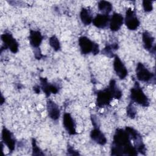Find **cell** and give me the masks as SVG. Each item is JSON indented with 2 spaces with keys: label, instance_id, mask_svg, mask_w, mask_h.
<instances>
[{
  "label": "cell",
  "instance_id": "cell-1",
  "mask_svg": "<svg viewBox=\"0 0 156 156\" xmlns=\"http://www.w3.org/2000/svg\"><path fill=\"white\" fill-rule=\"evenodd\" d=\"M136 151L129 133L126 129H117L113 135L111 147L112 155H136Z\"/></svg>",
  "mask_w": 156,
  "mask_h": 156
},
{
  "label": "cell",
  "instance_id": "cell-2",
  "mask_svg": "<svg viewBox=\"0 0 156 156\" xmlns=\"http://www.w3.org/2000/svg\"><path fill=\"white\" fill-rule=\"evenodd\" d=\"M130 99L132 102L143 107H148L149 105V101L148 98L143 92L140 87L138 82H135L133 88L130 89Z\"/></svg>",
  "mask_w": 156,
  "mask_h": 156
},
{
  "label": "cell",
  "instance_id": "cell-3",
  "mask_svg": "<svg viewBox=\"0 0 156 156\" xmlns=\"http://www.w3.org/2000/svg\"><path fill=\"white\" fill-rule=\"evenodd\" d=\"M79 45L82 54L91 52L93 55H96L99 52V45L87 37L82 36L79 38Z\"/></svg>",
  "mask_w": 156,
  "mask_h": 156
},
{
  "label": "cell",
  "instance_id": "cell-4",
  "mask_svg": "<svg viewBox=\"0 0 156 156\" xmlns=\"http://www.w3.org/2000/svg\"><path fill=\"white\" fill-rule=\"evenodd\" d=\"M113 98V93L112 87L109 85L104 90L97 92V98L96 101V105L100 108L108 105Z\"/></svg>",
  "mask_w": 156,
  "mask_h": 156
},
{
  "label": "cell",
  "instance_id": "cell-5",
  "mask_svg": "<svg viewBox=\"0 0 156 156\" xmlns=\"http://www.w3.org/2000/svg\"><path fill=\"white\" fill-rule=\"evenodd\" d=\"M127 132L129 133L130 138L132 141H133L134 146L138 152L141 153V154L145 155L146 152V148L145 145L143 142L142 137L141 135L136 131L135 129H134L132 127H126L125 129Z\"/></svg>",
  "mask_w": 156,
  "mask_h": 156
},
{
  "label": "cell",
  "instance_id": "cell-6",
  "mask_svg": "<svg viewBox=\"0 0 156 156\" xmlns=\"http://www.w3.org/2000/svg\"><path fill=\"white\" fill-rule=\"evenodd\" d=\"M136 76L138 80L143 82H150L152 79H155L154 74L149 71L142 63H138L137 64Z\"/></svg>",
  "mask_w": 156,
  "mask_h": 156
},
{
  "label": "cell",
  "instance_id": "cell-7",
  "mask_svg": "<svg viewBox=\"0 0 156 156\" xmlns=\"http://www.w3.org/2000/svg\"><path fill=\"white\" fill-rule=\"evenodd\" d=\"M124 23L127 27L131 30H136L140 26V21L136 16V13L131 8H128L126 12Z\"/></svg>",
  "mask_w": 156,
  "mask_h": 156
},
{
  "label": "cell",
  "instance_id": "cell-8",
  "mask_svg": "<svg viewBox=\"0 0 156 156\" xmlns=\"http://www.w3.org/2000/svg\"><path fill=\"white\" fill-rule=\"evenodd\" d=\"M1 40L5 44V48H8L12 53H16L18 51V43L10 33L5 32L1 35Z\"/></svg>",
  "mask_w": 156,
  "mask_h": 156
},
{
  "label": "cell",
  "instance_id": "cell-9",
  "mask_svg": "<svg viewBox=\"0 0 156 156\" xmlns=\"http://www.w3.org/2000/svg\"><path fill=\"white\" fill-rule=\"evenodd\" d=\"M113 68L116 74L119 77L120 79H124L127 76L128 72L126 67L122 62L119 57L116 55L114 56Z\"/></svg>",
  "mask_w": 156,
  "mask_h": 156
},
{
  "label": "cell",
  "instance_id": "cell-10",
  "mask_svg": "<svg viewBox=\"0 0 156 156\" xmlns=\"http://www.w3.org/2000/svg\"><path fill=\"white\" fill-rule=\"evenodd\" d=\"M2 140L10 151L15 149L16 144L15 137L13 133L5 127H4L2 130Z\"/></svg>",
  "mask_w": 156,
  "mask_h": 156
},
{
  "label": "cell",
  "instance_id": "cell-11",
  "mask_svg": "<svg viewBox=\"0 0 156 156\" xmlns=\"http://www.w3.org/2000/svg\"><path fill=\"white\" fill-rule=\"evenodd\" d=\"M63 124L65 129L69 135H73L77 133L76 130V123L70 113H64L63 116Z\"/></svg>",
  "mask_w": 156,
  "mask_h": 156
},
{
  "label": "cell",
  "instance_id": "cell-12",
  "mask_svg": "<svg viewBox=\"0 0 156 156\" xmlns=\"http://www.w3.org/2000/svg\"><path fill=\"white\" fill-rule=\"evenodd\" d=\"M124 23V18L122 15L114 12L110 20L109 27L112 31L116 32L120 29Z\"/></svg>",
  "mask_w": 156,
  "mask_h": 156
},
{
  "label": "cell",
  "instance_id": "cell-13",
  "mask_svg": "<svg viewBox=\"0 0 156 156\" xmlns=\"http://www.w3.org/2000/svg\"><path fill=\"white\" fill-rule=\"evenodd\" d=\"M46 107L49 117L52 120H57L59 118L60 115V110L58 105L54 102L51 100H48Z\"/></svg>",
  "mask_w": 156,
  "mask_h": 156
},
{
  "label": "cell",
  "instance_id": "cell-14",
  "mask_svg": "<svg viewBox=\"0 0 156 156\" xmlns=\"http://www.w3.org/2000/svg\"><path fill=\"white\" fill-rule=\"evenodd\" d=\"M110 16L104 14H97V15L93 19V24L94 26L99 29H105L109 26Z\"/></svg>",
  "mask_w": 156,
  "mask_h": 156
},
{
  "label": "cell",
  "instance_id": "cell-15",
  "mask_svg": "<svg viewBox=\"0 0 156 156\" xmlns=\"http://www.w3.org/2000/svg\"><path fill=\"white\" fill-rule=\"evenodd\" d=\"M41 82V88L45 93L46 97L50 96L51 93L56 94L58 91V87L53 84L49 83L46 78L40 77V79Z\"/></svg>",
  "mask_w": 156,
  "mask_h": 156
},
{
  "label": "cell",
  "instance_id": "cell-16",
  "mask_svg": "<svg viewBox=\"0 0 156 156\" xmlns=\"http://www.w3.org/2000/svg\"><path fill=\"white\" fill-rule=\"evenodd\" d=\"M29 38L30 45L34 48H38L43 39V37L40 32L34 30H30Z\"/></svg>",
  "mask_w": 156,
  "mask_h": 156
},
{
  "label": "cell",
  "instance_id": "cell-17",
  "mask_svg": "<svg viewBox=\"0 0 156 156\" xmlns=\"http://www.w3.org/2000/svg\"><path fill=\"white\" fill-rule=\"evenodd\" d=\"M90 137L94 142L100 145H104L107 143L106 137L99 127H94L90 132Z\"/></svg>",
  "mask_w": 156,
  "mask_h": 156
},
{
  "label": "cell",
  "instance_id": "cell-18",
  "mask_svg": "<svg viewBox=\"0 0 156 156\" xmlns=\"http://www.w3.org/2000/svg\"><path fill=\"white\" fill-rule=\"evenodd\" d=\"M142 40L144 48L152 52V49L155 51V45H154V38L147 31H144L142 34Z\"/></svg>",
  "mask_w": 156,
  "mask_h": 156
},
{
  "label": "cell",
  "instance_id": "cell-19",
  "mask_svg": "<svg viewBox=\"0 0 156 156\" xmlns=\"http://www.w3.org/2000/svg\"><path fill=\"white\" fill-rule=\"evenodd\" d=\"M80 18L82 23L85 25H89L93 21V14L90 10L87 8H82L80 12Z\"/></svg>",
  "mask_w": 156,
  "mask_h": 156
},
{
  "label": "cell",
  "instance_id": "cell-20",
  "mask_svg": "<svg viewBox=\"0 0 156 156\" xmlns=\"http://www.w3.org/2000/svg\"><path fill=\"white\" fill-rule=\"evenodd\" d=\"M98 9L104 15H108L112 10L113 7L112 4L106 1H101L98 2Z\"/></svg>",
  "mask_w": 156,
  "mask_h": 156
},
{
  "label": "cell",
  "instance_id": "cell-21",
  "mask_svg": "<svg viewBox=\"0 0 156 156\" xmlns=\"http://www.w3.org/2000/svg\"><path fill=\"white\" fill-rule=\"evenodd\" d=\"M118 44L116 43H114L112 44H107L105 47L102 49V53L108 57H114L115 55L113 53V51L118 49Z\"/></svg>",
  "mask_w": 156,
  "mask_h": 156
},
{
  "label": "cell",
  "instance_id": "cell-22",
  "mask_svg": "<svg viewBox=\"0 0 156 156\" xmlns=\"http://www.w3.org/2000/svg\"><path fill=\"white\" fill-rule=\"evenodd\" d=\"M49 43L50 46L53 48L55 51H58L60 49V43L58 39L55 36L53 35L49 39Z\"/></svg>",
  "mask_w": 156,
  "mask_h": 156
},
{
  "label": "cell",
  "instance_id": "cell-23",
  "mask_svg": "<svg viewBox=\"0 0 156 156\" xmlns=\"http://www.w3.org/2000/svg\"><path fill=\"white\" fill-rule=\"evenodd\" d=\"M126 112H127V115L130 118L133 119L135 117L136 113V110L132 103H130L128 105V106L127 107Z\"/></svg>",
  "mask_w": 156,
  "mask_h": 156
},
{
  "label": "cell",
  "instance_id": "cell-24",
  "mask_svg": "<svg viewBox=\"0 0 156 156\" xmlns=\"http://www.w3.org/2000/svg\"><path fill=\"white\" fill-rule=\"evenodd\" d=\"M32 155H44V154L42 152V151L40 150V149L38 147L36 140L34 138H32Z\"/></svg>",
  "mask_w": 156,
  "mask_h": 156
},
{
  "label": "cell",
  "instance_id": "cell-25",
  "mask_svg": "<svg viewBox=\"0 0 156 156\" xmlns=\"http://www.w3.org/2000/svg\"><path fill=\"white\" fill-rule=\"evenodd\" d=\"M153 1H143V7L144 10L146 12H149L152 10L153 5H152Z\"/></svg>",
  "mask_w": 156,
  "mask_h": 156
},
{
  "label": "cell",
  "instance_id": "cell-26",
  "mask_svg": "<svg viewBox=\"0 0 156 156\" xmlns=\"http://www.w3.org/2000/svg\"><path fill=\"white\" fill-rule=\"evenodd\" d=\"M91 121H92V124L93 125L94 127H99V122L98 121V118L95 115H91Z\"/></svg>",
  "mask_w": 156,
  "mask_h": 156
},
{
  "label": "cell",
  "instance_id": "cell-27",
  "mask_svg": "<svg viewBox=\"0 0 156 156\" xmlns=\"http://www.w3.org/2000/svg\"><path fill=\"white\" fill-rule=\"evenodd\" d=\"M35 57L37 59H40L42 57H43V55L41 53L40 48H37V50L35 51Z\"/></svg>",
  "mask_w": 156,
  "mask_h": 156
},
{
  "label": "cell",
  "instance_id": "cell-28",
  "mask_svg": "<svg viewBox=\"0 0 156 156\" xmlns=\"http://www.w3.org/2000/svg\"><path fill=\"white\" fill-rule=\"evenodd\" d=\"M72 152L71 155H78L79 153L78 152H75L76 151L74 150V149L72 147H68V152Z\"/></svg>",
  "mask_w": 156,
  "mask_h": 156
},
{
  "label": "cell",
  "instance_id": "cell-29",
  "mask_svg": "<svg viewBox=\"0 0 156 156\" xmlns=\"http://www.w3.org/2000/svg\"><path fill=\"white\" fill-rule=\"evenodd\" d=\"M34 90L35 91V93H40V87L38 85H36L34 87Z\"/></svg>",
  "mask_w": 156,
  "mask_h": 156
}]
</instances>
